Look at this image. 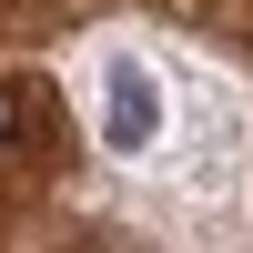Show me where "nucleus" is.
Masks as SVG:
<instances>
[{"mask_svg": "<svg viewBox=\"0 0 253 253\" xmlns=\"http://www.w3.org/2000/svg\"><path fill=\"white\" fill-rule=\"evenodd\" d=\"M0 132H10V101H0Z\"/></svg>", "mask_w": 253, "mask_h": 253, "instance_id": "1", "label": "nucleus"}]
</instances>
